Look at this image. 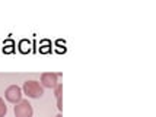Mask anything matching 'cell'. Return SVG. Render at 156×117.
Masks as SVG:
<instances>
[{
    "label": "cell",
    "mask_w": 156,
    "mask_h": 117,
    "mask_svg": "<svg viewBox=\"0 0 156 117\" xmlns=\"http://www.w3.org/2000/svg\"><path fill=\"white\" fill-rule=\"evenodd\" d=\"M22 91L29 98H41V97L44 95V88L37 81H27V82H23Z\"/></svg>",
    "instance_id": "6da1fadb"
},
{
    "label": "cell",
    "mask_w": 156,
    "mask_h": 117,
    "mask_svg": "<svg viewBox=\"0 0 156 117\" xmlns=\"http://www.w3.org/2000/svg\"><path fill=\"white\" fill-rule=\"evenodd\" d=\"M15 117H32L34 114V110H32V105L28 100H22L15 105L13 108Z\"/></svg>",
    "instance_id": "7a4b0ae2"
},
{
    "label": "cell",
    "mask_w": 156,
    "mask_h": 117,
    "mask_svg": "<svg viewBox=\"0 0 156 117\" xmlns=\"http://www.w3.org/2000/svg\"><path fill=\"white\" fill-rule=\"evenodd\" d=\"M58 78H60V73H53V72L42 73L41 75V86L54 90L55 86L58 85Z\"/></svg>",
    "instance_id": "3957f363"
},
{
    "label": "cell",
    "mask_w": 156,
    "mask_h": 117,
    "mask_svg": "<svg viewBox=\"0 0 156 117\" xmlns=\"http://www.w3.org/2000/svg\"><path fill=\"white\" fill-rule=\"evenodd\" d=\"M5 98H6L9 103L18 104L19 101H22V90H20L18 85H10L5 91Z\"/></svg>",
    "instance_id": "277c9868"
},
{
    "label": "cell",
    "mask_w": 156,
    "mask_h": 117,
    "mask_svg": "<svg viewBox=\"0 0 156 117\" xmlns=\"http://www.w3.org/2000/svg\"><path fill=\"white\" fill-rule=\"evenodd\" d=\"M54 90H55L54 91L55 100H57V108L61 111V110H63V104H61V92H63V86H61V83H58Z\"/></svg>",
    "instance_id": "5b68a950"
},
{
    "label": "cell",
    "mask_w": 156,
    "mask_h": 117,
    "mask_svg": "<svg viewBox=\"0 0 156 117\" xmlns=\"http://www.w3.org/2000/svg\"><path fill=\"white\" fill-rule=\"evenodd\" d=\"M7 113V105L5 104V100L0 98V117H5Z\"/></svg>",
    "instance_id": "8992f818"
},
{
    "label": "cell",
    "mask_w": 156,
    "mask_h": 117,
    "mask_svg": "<svg viewBox=\"0 0 156 117\" xmlns=\"http://www.w3.org/2000/svg\"><path fill=\"white\" fill-rule=\"evenodd\" d=\"M55 117H63V116H61V114H57V116H55Z\"/></svg>",
    "instance_id": "52a82bcc"
}]
</instances>
